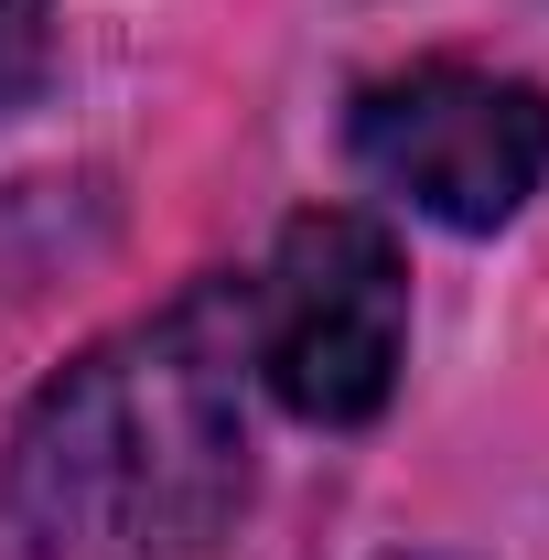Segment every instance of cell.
Instances as JSON below:
<instances>
[{"instance_id": "6da1fadb", "label": "cell", "mask_w": 549, "mask_h": 560, "mask_svg": "<svg viewBox=\"0 0 549 560\" xmlns=\"http://www.w3.org/2000/svg\"><path fill=\"white\" fill-rule=\"evenodd\" d=\"M11 528L33 560H184L248 495V291L206 280L33 399L11 431Z\"/></svg>"}, {"instance_id": "7a4b0ae2", "label": "cell", "mask_w": 549, "mask_h": 560, "mask_svg": "<svg viewBox=\"0 0 549 560\" xmlns=\"http://www.w3.org/2000/svg\"><path fill=\"white\" fill-rule=\"evenodd\" d=\"M410 355V270L399 237L355 206H313L280 226L270 280L248 291V366L280 388V410L355 431L388 410Z\"/></svg>"}, {"instance_id": "3957f363", "label": "cell", "mask_w": 549, "mask_h": 560, "mask_svg": "<svg viewBox=\"0 0 549 560\" xmlns=\"http://www.w3.org/2000/svg\"><path fill=\"white\" fill-rule=\"evenodd\" d=\"M355 162L431 226H506L549 173V97L495 66H410L355 97Z\"/></svg>"}, {"instance_id": "277c9868", "label": "cell", "mask_w": 549, "mask_h": 560, "mask_svg": "<svg viewBox=\"0 0 549 560\" xmlns=\"http://www.w3.org/2000/svg\"><path fill=\"white\" fill-rule=\"evenodd\" d=\"M55 66V11L44 0H0V108H22Z\"/></svg>"}]
</instances>
